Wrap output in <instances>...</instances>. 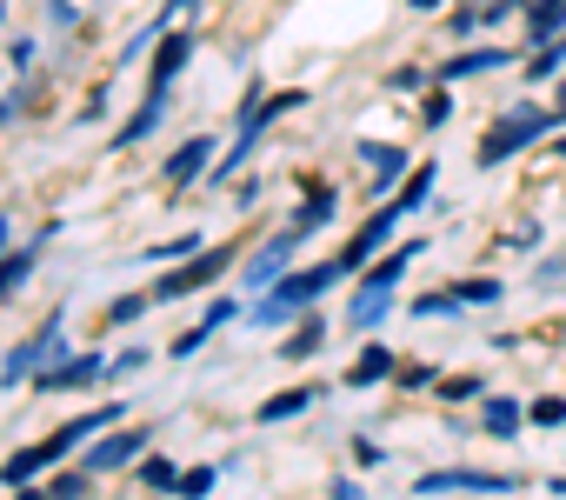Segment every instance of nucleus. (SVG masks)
Returning a JSON list of instances; mask_svg holds the SVG:
<instances>
[{
  "label": "nucleus",
  "mask_w": 566,
  "mask_h": 500,
  "mask_svg": "<svg viewBox=\"0 0 566 500\" xmlns=\"http://www.w3.org/2000/svg\"><path fill=\"white\" fill-rule=\"evenodd\" d=\"M147 500H174V493H147Z\"/></svg>",
  "instance_id": "54"
},
{
  "label": "nucleus",
  "mask_w": 566,
  "mask_h": 500,
  "mask_svg": "<svg viewBox=\"0 0 566 500\" xmlns=\"http://www.w3.org/2000/svg\"><path fill=\"white\" fill-rule=\"evenodd\" d=\"M407 8H413V14H433V8H447V0H407Z\"/></svg>",
  "instance_id": "51"
},
{
  "label": "nucleus",
  "mask_w": 566,
  "mask_h": 500,
  "mask_svg": "<svg viewBox=\"0 0 566 500\" xmlns=\"http://www.w3.org/2000/svg\"><path fill=\"white\" fill-rule=\"evenodd\" d=\"M559 274H566V254H553V261H539V281H546V288H553Z\"/></svg>",
  "instance_id": "48"
},
{
  "label": "nucleus",
  "mask_w": 566,
  "mask_h": 500,
  "mask_svg": "<svg viewBox=\"0 0 566 500\" xmlns=\"http://www.w3.org/2000/svg\"><path fill=\"white\" fill-rule=\"evenodd\" d=\"M559 127H566V114H559V107L520 101V107H506V114L480 134L473 160H480V167H506V160H520L526 147H539V140H546V134H559Z\"/></svg>",
  "instance_id": "2"
},
{
  "label": "nucleus",
  "mask_w": 566,
  "mask_h": 500,
  "mask_svg": "<svg viewBox=\"0 0 566 500\" xmlns=\"http://www.w3.org/2000/svg\"><path fill=\"white\" fill-rule=\"evenodd\" d=\"M147 440H154V427H140V420H120V427H107V434H94L87 447H81V467L101 480V473H120L127 460H140L147 454Z\"/></svg>",
  "instance_id": "6"
},
{
  "label": "nucleus",
  "mask_w": 566,
  "mask_h": 500,
  "mask_svg": "<svg viewBox=\"0 0 566 500\" xmlns=\"http://www.w3.org/2000/svg\"><path fill=\"white\" fill-rule=\"evenodd\" d=\"M447 121H453V87L440 81V87H427V94H420V127H427V134H440Z\"/></svg>",
  "instance_id": "30"
},
{
  "label": "nucleus",
  "mask_w": 566,
  "mask_h": 500,
  "mask_svg": "<svg viewBox=\"0 0 566 500\" xmlns=\"http://www.w3.org/2000/svg\"><path fill=\"white\" fill-rule=\"evenodd\" d=\"M453 294H460V308H493V301H506V281L500 274H460Z\"/></svg>",
  "instance_id": "27"
},
{
  "label": "nucleus",
  "mask_w": 566,
  "mask_h": 500,
  "mask_svg": "<svg viewBox=\"0 0 566 500\" xmlns=\"http://www.w3.org/2000/svg\"><path fill=\"white\" fill-rule=\"evenodd\" d=\"M354 467H360V473H374V467H387V454H380L374 440H360V434H354Z\"/></svg>",
  "instance_id": "45"
},
{
  "label": "nucleus",
  "mask_w": 566,
  "mask_h": 500,
  "mask_svg": "<svg viewBox=\"0 0 566 500\" xmlns=\"http://www.w3.org/2000/svg\"><path fill=\"white\" fill-rule=\"evenodd\" d=\"M394 367H400V354H394L387 341H367V347H360V354L347 361L340 387H354V394H360V387H380V381H394Z\"/></svg>",
  "instance_id": "18"
},
{
  "label": "nucleus",
  "mask_w": 566,
  "mask_h": 500,
  "mask_svg": "<svg viewBox=\"0 0 566 500\" xmlns=\"http://www.w3.org/2000/svg\"><path fill=\"white\" fill-rule=\"evenodd\" d=\"M433 187H440V160H420V167H407V180L394 187V200L407 207V220H413V213L433 200Z\"/></svg>",
  "instance_id": "24"
},
{
  "label": "nucleus",
  "mask_w": 566,
  "mask_h": 500,
  "mask_svg": "<svg viewBox=\"0 0 566 500\" xmlns=\"http://www.w3.org/2000/svg\"><path fill=\"white\" fill-rule=\"evenodd\" d=\"M167 107H174V94H167V87H147V101H140V107H134V114H127V121L114 127L107 154H127V147H140V140H147V134H154V127L167 121Z\"/></svg>",
  "instance_id": "13"
},
{
  "label": "nucleus",
  "mask_w": 566,
  "mask_h": 500,
  "mask_svg": "<svg viewBox=\"0 0 566 500\" xmlns=\"http://www.w3.org/2000/svg\"><path fill=\"white\" fill-rule=\"evenodd\" d=\"M340 281H347L340 254H334V261H314V268H294V274H280V281L260 294V308H253L247 321H253V327H287V321L314 314V301H321V294H334Z\"/></svg>",
  "instance_id": "1"
},
{
  "label": "nucleus",
  "mask_w": 566,
  "mask_h": 500,
  "mask_svg": "<svg viewBox=\"0 0 566 500\" xmlns=\"http://www.w3.org/2000/svg\"><path fill=\"white\" fill-rule=\"evenodd\" d=\"M400 227H407V207L400 200H374V213L354 227V240L340 247V268L347 274H367L374 261H380V247H394L400 240Z\"/></svg>",
  "instance_id": "5"
},
{
  "label": "nucleus",
  "mask_w": 566,
  "mask_h": 500,
  "mask_svg": "<svg viewBox=\"0 0 566 500\" xmlns=\"http://www.w3.org/2000/svg\"><path fill=\"white\" fill-rule=\"evenodd\" d=\"M513 487H520L513 473H486V467H433L413 480L420 500H433V493H513Z\"/></svg>",
  "instance_id": "9"
},
{
  "label": "nucleus",
  "mask_w": 566,
  "mask_h": 500,
  "mask_svg": "<svg viewBox=\"0 0 566 500\" xmlns=\"http://www.w3.org/2000/svg\"><path fill=\"white\" fill-rule=\"evenodd\" d=\"M54 233H61V227H41V233H34L28 247H14V254L0 261V308H8V301H14V294L28 288V274L41 268V254H48V240H54Z\"/></svg>",
  "instance_id": "17"
},
{
  "label": "nucleus",
  "mask_w": 566,
  "mask_h": 500,
  "mask_svg": "<svg viewBox=\"0 0 566 500\" xmlns=\"http://www.w3.org/2000/svg\"><path fill=\"white\" fill-rule=\"evenodd\" d=\"M467 8H486V0H467Z\"/></svg>",
  "instance_id": "55"
},
{
  "label": "nucleus",
  "mask_w": 566,
  "mask_h": 500,
  "mask_svg": "<svg viewBox=\"0 0 566 500\" xmlns=\"http://www.w3.org/2000/svg\"><path fill=\"white\" fill-rule=\"evenodd\" d=\"M21 500H54V493L48 487H21Z\"/></svg>",
  "instance_id": "52"
},
{
  "label": "nucleus",
  "mask_w": 566,
  "mask_h": 500,
  "mask_svg": "<svg viewBox=\"0 0 566 500\" xmlns=\"http://www.w3.org/2000/svg\"><path fill=\"white\" fill-rule=\"evenodd\" d=\"M8 240H14V220H8V213H0V261H8V254H14V247H8Z\"/></svg>",
  "instance_id": "50"
},
{
  "label": "nucleus",
  "mask_w": 566,
  "mask_h": 500,
  "mask_svg": "<svg viewBox=\"0 0 566 500\" xmlns=\"http://www.w3.org/2000/svg\"><path fill=\"white\" fill-rule=\"evenodd\" d=\"M500 247H513V254H533V247H539V220H520V227H513Z\"/></svg>",
  "instance_id": "43"
},
{
  "label": "nucleus",
  "mask_w": 566,
  "mask_h": 500,
  "mask_svg": "<svg viewBox=\"0 0 566 500\" xmlns=\"http://www.w3.org/2000/svg\"><path fill=\"white\" fill-rule=\"evenodd\" d=\"M307 101H314V94H307V87H280V94H266V101H260V107H253V114H240V127H247V134H260V140H266V134H273V127H280V121H287V114H294V107H307Z\"/></svg>",
  "instance_id": "20"
},
{
  "label": "nucleus",
  "mask_w": 566,
  "mask_h": 500,
  "mask_svg": "<svg viewBox=\"0 0 566 500\" xmlns=\"http://www.w3.org/2000/svg\"><path fill=\"white\" fill-rule=\"evenodd\" d=\"M61 327H67V308H48V321L21 341V347H8V361H0V387H21V381H34L41 367H54L67 347H61Z\"/></svg>",
  "instance_id": "4"
},
{
  "label": "nucleus",
  "mask_w": 566,
  "mask_h": 500,
  "mask_svg": "<svg viewBox=\"0 0 566 500\" xmlns=\"http://www.w3.org/2000/svg\"><path fill=\"white\" fill-rule=\"evenodd\" d=\"M520 74H526V87H546L553 74H566V34H559V41H546V48H533Z\"/></svg>",
  "instance_id": "26"
},
{
  "label": "nucleus",
  "mask_w": 566,
  "mask_h": 500,
  "mask_svg": "<svg viewBox=\"0 0 566 500\" xmlns=\"http://www.w3.org/2000/svg\"><path fill=\"white\" fill-rule=\"evenodd\" d=\"M227 321H240V301H207V314H200V334H220Z\"/></svg>",
  "instance_id": "40"
},
{
  "label": "nucleus",
  "mask_w": 566,
  "mask_h": 500,
  "mask_svg": "<svg viewBox=\"0 0 566 500\" xmlns=\"http://www.w3.org/2000/svg\"><path fill=\"white\" fill-rule=\"evenodd\" d=\"M213 480H220V467H187V473H180V500H207Z\"/></svg>",
  "instance_id": "37"
},
{
  "label": "nucleus",
  "mask_w": 566,
  "mask_h": 500,
  "mask_svg": "<svg viewBox=\"0 0 566 500\" xmlns=\"http://www.w3.org/2000/svg\"><path fill=\"white\" fill-rule=\"evenodd\" d=\"M480 427H486L493 440H520L526 407H520V400H506V394H486V400H480Z\"/></svg>",
  "instance_id": "22"
},
{
  "label": "nucleus",
  "mask_w": 566,
  "mask_h": 500,
  "mask_svg": "<svg viewBox=\"0 0 566 500\" xmlns=\"http://www.w3.org/2000/svg\"><path fill=\"white\" fill-rule=\"evenodd\" d=\"M180 473H187V467H174L167 454H147V460H140V487H147V493H180Z\"/></svg>",
  "instance_id": "29"
},
{
  "label": "nucleus",
  "mask_w": 566,
  "mask_h": 500,
  "mask_svg": "<svg viewBox=\"0 0 566 500\" xmlns=\"http://www.w3.org/2000/svg\"><path fill=\"white\" fill-rule=\"evenodd\" d=\"M327 400V381H307V387H280V394H266L260 407H253V420L260 427H280V420H301L307 407H321Z\"/></svg>",
  "instance_id": "16"
},
{
  "label": "nucleus",
  "mask_w": 566,
  "mask_h": 500,
  "mask_svg": "<svg viewBox=\"0 0 566 500\" xmlns=\"http://www.w3.org/2000/svg\"><path fill=\"white\" fill-rule=\"evenodd\" d=\"M34 54H41V41H34V34H14V41H8V61H14V74H28V67H34Z\"/></svg>",
  "instance_id": "42"
},
{
  "label": "nucleus",
  "mask_w": 566,
  "mask_h": 500,
  "mask_svg": "<svg viewBox=\"0 0 566 500\" xmlns=\"http://www.w3.org/2000/svg\"><path fill=\"white\" fill-rule=\"evenodd\" d=\"M253 207H260V180H240L233 187V213H253Z\"/></svg>",
  "instance_id": "46"
},
{
  "label": "nucleus",
  "mask_w": 566,
  "mask_h": 500,
  "mask_svg": "<svg viewBox=\"0 0 566 500\" xmlns=\"http://www.w3.org/2000/svg\"><path fill=\"white\" fill-rule=\"evenodd\" d=\"M506 67H513V48H460L433 67V81L460 87V81H486V74H506Z\"/></svg>",
  "instance_id": "12"
},
{
  "label": "nucleus",
  "mask_w": 566,
  "mask_h": 500,
  "mask_svg": "<svg viewBox=\"0 0 566 500\" xmlns=\"http://www.w3.org/2000/svg\"><path fill=\"white\" fill-rule=\"evenodd\" d=\"M54 500H87L94 493V473L87 467H74V473H54V487H48Z\"/></svg>",
  "instance_id": "36"
},
{
  "label": "nucleus",
  "mask_w": 566,
  "mask_h": 500,
  "mask_svg": "<svg viewBox=\"0 0 566 500\" xmlns=\"http://www.w3.org/2000/svg\"><path fill=\"white\" fill-rule=\"evenodd\" d=\"M294 254H301V233H294V227H280L273 240H260V254L240 261V288H247V294H266L280 274H294Z\"/></svg>",
  "instance_id": "8"
},
{
  "label": "nucleus",
  "mask_w": 566,
  "mask_h": 500,
  "mask_svg": "<svg viewBox=\"0 0 566 500\" xmlns=\"http://www.w3.org/2000/svg\"><path fill=\"white\" fill-rule=\"evenodd\" d=\"M354 154L374 167V194L367 200H380V194H394V180L413 167V147H394V140H354Z\"/></svg>",
  "instance_id": "14"
},
{
  "label": "nucleus",
  "mask_w": 566,
  "mask_h": 500,
  "mask_svg": "<svg viewBox=\"0 0 566 500\" xmlns=\"http://www.w3.org/2000/svg\"><path fill=\"white\" fill-rule=\"evenodd\" d=\"M41 473H54V467H48V454H41V447H14V454H8V460H0V487H14V493H21V487H34V480H41Z\"/></svg>",
  "instance_id": "25"
},
{
  "label": "nucleus",
  "mask_w": 566,
  "mask_h": 500,
  "mask_svg": "<svg viewBox=\"0 0 566 500\" xmlns=\"http://www.w3.org/2000/svg\"><path fill=\"white\" fill-rule=\"evenodd\" d=\"M394 308H400V288H360V294L347 301V327H354V334H374Z\"/></svg>",
  "instance_id": "21"
},
{
  "label": "nucleus",
  "mask_w": 566,
  "mask_h": 500,
  "mask_svg": "<svg viewBox=\"0 0 566 500\" xmlns=\"http://www.w3.org/2000/svg\"><path fill=\"white\" fill-rule=\"evenodd\" d=\"M28 107H34V81H14L8 94H0V127H8L14 114H28Z\"/></svg>",
  "instance_id": "38"
},
{
  "label": "nucleus",
  "mask_w": 566,
  "mask_h": 500,
  "mask_svg": "<svg viewBox=\"0 0 566 500\" xmlns=\"http://www.w3.org/2000/svg\"><path fill=\"white\" fill-rule=\"evenodd\" d=\"M147 308H160V301H154V288H147V294H120V301L107 308V321H114V327H134Z\"/></svg>",
  "instance_id": "34"
},
{
  "label": "nucleus",
  "mask_w": 566,
  "mask_h": 500,
  "mask_svg": "<svg viewBox=\"0 0 566 500\" xmlns=\"http://www.w3.org/2000/svg\"><path fill=\"white\" fill-rule=\"evenodd\" d=\"M233 268H240V247H200L193 261H180V268H167V274L154 281V301H160V308H167V301H187V294L227 281Z\"/></svg>",
  "instance_id": "3"
},
{
  "label": "nucleus",
  "mask_w": 566,
  "mask_h": 500,
  "mask_svg": "<svg viewBox=\"0 0 566 500\" xmlns=\"http://www.w3.org/2000/svg\"><path fill=\"white\" fill-rule=\"evenodd\" d=\"M140 367H147V347H120V354H114V374H107V381H127V374H140Z\"/></svg>",
  "instance_id": "44"
},
{
  "label": "nucleus",
  "mask_w": 566,
  "mask_h": 500,
  "mask_svg": "<svg viewBox=\"0 0 566 500\" xmlns=\"http://www.w3.org/2000/svg\"><path fill=\"white\" fill-rule=\"evenodd\" d=\"M327 500H367V493H360V480H354V473H340V480L327 487Z\"/></svg>",
  "instance_id": "47"
},
{
  "label": "nucleus",
  "mask_w": 566,
  "mask_h": 500,
  "mask_svg": "<svg viewBox=\"0 0 566 500\" xmlns=\"http://www.w3.org/2000/svg\"><path fill=\"white\" fill-rule=\"evenodd\" d=\"M321 341H327V321H321V314H301V327L280 341V354H273V361L301 367V361H314V354H321Z\"/></svg>",
  "instance_id": "23"
},
{
  "label": "nucleus",
  "mask_w": 566,
  "mask_h": 500,
  "mask_svg": "<svg viewBox=\"0 0 566 500\" xmlns=\"http://www.w3.org/2000/svg\"><path fill=\"white\" fill-rule=\"evenodd\" d=\"M433 394H440V400H486V381H480V374H447Z\"/></svg>",
  "instance_id": "35"
},
{
  "label": "nucleus",
  "mask_w": 566,
  "mask_h": 500,
  "mask_svg": "<svg viewBox=\"0 0 566 500\" xmlns=\"http://www.w3.org/2000/svg\"><path fill=\"white\" fill-rule=\"evenodd\" d=\"M114 374V361L101 347H81V354H61L54 367L34 374V394H81V387H101Z\"/></svg>",
  "instance_id": "7"
},
{
  "label": "nucleus",
  "mask_w": 566,
  "mask_h": 500,
  "mask_svg": "<svg viewBox=\"0 0 566 500\" xmlns=\"http://www.w3.org/2000/svg\"><path fill=\"white\" fill-rule=\"evenodd\" d=\"M546 487H553V493H559V500H566V473H553V480H546Z\"/></svg>",
  "instance_id": "53"
},
{
  "label": "nucleus",
  "mask_w": 566,
  "mask_h": 500,
  "mask_svg": "<svg viewBox=\"0 0 566 500\" xmlns=\"http://www.w3.org/2000/svg\"><path fill=\"white\" fill-rule=\"evenodd\" d=\"M407 314H413V321H440V314H460V294H453V288L413 294V301H407Z\"/></svg>",
  "instance_id": "31"
},
{
  "label": "nucleus",
  "mask_w": 566,
  "mask_h": 500,
  "mask_svg": "<svg viewBox=\"0 0 566 500\" xmlns=\"http://www.w3.org/2000/svg\"><path fill=\"white\" fill-rule=\"evenodd\" d=\"M200 247H207L200 233H174V240H160V247H147V254H140V261H154V268H180V261H193V254H200Z\"/></svg>",
  "instance_id": "28"
},
{
  "label": "nucleus",
  "mask_w": 566,
  "mask_h": 500,
  "mask_svg": "<svg viewBox=\"0 0 566 500\" xmlns=\"http://www.w3.org/2000/svg\"><path fill=\"white\" fill-rule=\"evenodd\" d=\"M334 213H340V187H327V180H314L301 200H294V213H287V227L301 233V240H314L321 227H334Z\"/></svg>",
  "instance_id": "15"
},
{
  "label": "nucleus",
  "mask_w": 566,
  "mask_h": 500,
  "mask_svg": "<svg viewBox=\"0 0 566 500\" xmlns=\"http://www.w3.org/2000/svg\"><path fill=\"white\" fill-rule=\"evenodd\" d=\"M526 420H533V427H566V400H559V394H546V400H533V407H526Z\"/></svg>",
  "instance_id": "39"
},
{
  "label": "nucleus",
  "mask_w": 566,
  "mask_h": 500,
  "mask_svg": "<svg viewBox=\"0 0 566 500\" xmlns=\"http://www.w3.org/2000/svg\"><path fill=\"white\" fill-rule=\"evenodd\" d=\"M394 387H407V394L440 387V367H433V361H400V367H394Z\"/></svg>",
  "instance_id": "33"
},
{
  "label": "nucleus",
  "mask_w": 566,
  "mask_h": 500,
  "mask_svg": "<svg viewBox=\"0 0 566 500\" xmlns=\"http://www.w3.org/2000/svg\"><path fill=\"white\" fill-rule=\"evenodd\" d=\"M427 81H433V74H427L420 61H407V67H394L380 87H387V94H413V101H420V94H427Z\"/></svg>",
  "instance_id": "32"
},
{
  "label": "nucleus",
  "mask_w": 566,
  "mask_h": 500,
  "mask_svg": "<svg viewBox=\"0 0 566 500\" xmlns=\"http://www.w3.org/2000/svg\"><path fill=\"white\" fill-rule=\"evenodd\" d=\"M200 54V28H167L160 41H154V61H147V87H167L174 94V81L187 74V61Z\"/></svg>",
  "instance_id": "11"
},
{
  "label": "nucleus",
  "mask_w": 566,
  "mask_h": 500,
  "mask_svg": "<svg viewBox=\"0 0 566 500\" xmlns=\"http://www.w3.org/2000/svg\"><path fill=\"white\" fill-rule=\"evenodd\" d=\"M200 8V0H167V8H160V21H174V14H193Z\"/></svg>",
  "instance_id": "49"
},
{
  "label": "nucleus",
  "mask_w": 566,
  "mask_h": 500,
  "mask_svg": "<svg viewBox=\"0 0 566 500\" xmlns=\"http://www.w3.org/2000/svg\"><path fill=\"white\" fill-rule=\"evenodd\" d=\"M447 34H453V41H460V48H467V41H473V34H480V8H467V0H460V14H453V21H447Z\"/></svg>",
  "instance_id": "41"
},
{
  "label": "nucleus",
  "mask_w": 566,
  "mask_h": 500,
  "mask_svg": "<svg viewBox=\"0 0 566 500\" xmlns=\"http://www.w3.org/2000/svg\"><path fill=\"white\" fill-rule=\"evenodd\" d=\"M213 160H220L213 134H193V140H180V147L160 160V187H167V194H187L193 180H207V174H213Z\"/></svg>",
  "instance_id": "10"
},
{
  "label": "nucleus",
  "mask_w": 566,
  "mask_h": 500,
  "mask_svg": "<svg viewBox=\"0 0 566 500\" xmlns=\"http://www.w3.org/2000/svg\"><path fill=\"white\" fill-rule=\"evenodd\" d=\"M566 34V0H526L520 8V48H546Z\"/></svg>",
  "instance_id": "19"
}]
</instances>
